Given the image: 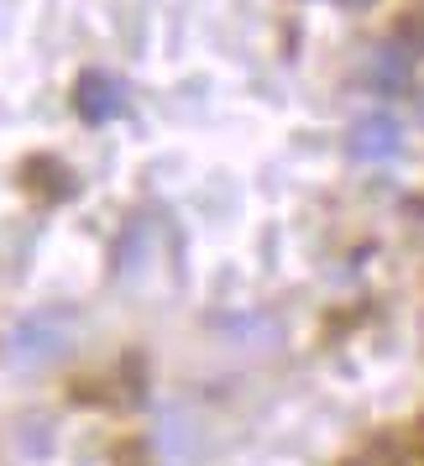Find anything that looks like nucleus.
Masks as SVG:
<instances>
[{"mask_svg": "<svg viewBox=\"0 0 424 466\" xmlns=\"http://www.w3.org/2000/svg\"><path fill=\"white\" fill-rule=\"evenodd\" d=\"M74 110L85 116L89 127H106V121H116L126 110V85L116 74L89 68V74H79V85H74Z\"/></svg>", "mask_w": 424, "mask_h": 466, "instance_id": "obj_1", "label": "nucleus"}, {"mask_svg": "<svg viewBox=\"0 0 424 466\" xmlns=\"http://www.w3.org/2000/svg\"><path fill=\"white\" fill-rule=\"evenodd\" d=\"M399 152H403V131L393 116H367V121L351 127V157H361V163H388Z\"/></svg>", "mask_w": 424, "mask_h": 466, "instance_id": "obj_2", "label": "nucleus"}, {"mask_svg": "<svg viewBox=\"0 0 424 466\" xmlns=\"http://www.w3.org/2000/svg\"><path fill=\"white\" fill-rule=\"evenodd\" d=\"M58 346H64V336H47V319H26L22 330H16V357L22 361H43Z\"/></svg>", "mask_w": 424, "mask_h": 466, "instance_id": "obj_3", "label": "nucleus"}, {"mask_svg": "<svg viewBox=\"0 0 424 466\" xmlns=\"http://www.w3.org/2000/svg\"><path fill=\"white\" fill-rule=\"evenodd\" d=\"M351 466H403V445H393V441H382V445H367Z\"/></svg>", "mask_w": 424, "mask_h": 466, "instance_id": "obj_4", "label": "nucleus"}, {"mask_svg": "<svg viewBox=\"0 0 424 466\" xmlns=\"http://www.w3.org/2000/svg\"><path fill=\"white\" fill-rule=\"evenodd\" d=\"M340 5H367V0H340Z\"/></svg>", "mask_w": 424, "mask_h": 466, "instance_id": "obj_5", "label": "nucleus"}]
</instances>
